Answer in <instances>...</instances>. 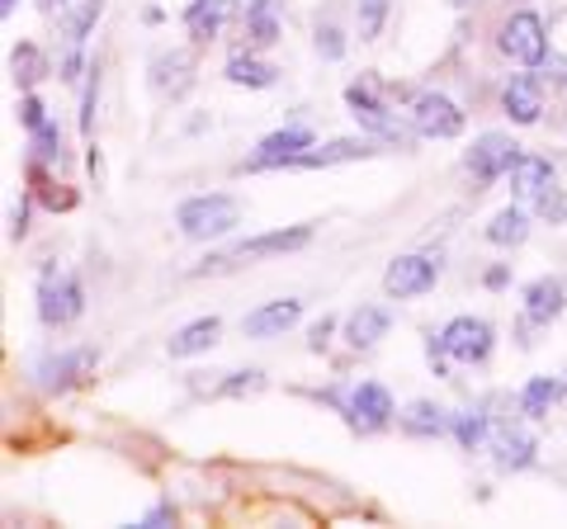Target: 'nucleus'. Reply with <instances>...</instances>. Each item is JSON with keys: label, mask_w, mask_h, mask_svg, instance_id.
<instances>
[{"label": "nucleus", "mask_w": 567, "mask_h": 529, "mask_svg": "<svg viewBox=\"0 0 567 529\" xmlns=\"http://www.w3.org/2000/svg\"><path fill=\"white\" fill-rule=\"evenodd\" d=\"M237 222H241L237 194H199V199H185L175 208V227H181L189 241L227 237V232H237Z\"/></svg>", "instance_id": "nucleus-1"}, {"label": "nucleus", "mask_w": 567, "mask_h": 529, "mask_svg": "<svg viewBox=\"0 0 567 529\" xmlns=\"http://www.w3.org/2000/svg\"><path fill=\"white\" fill-rule=\"evenodd\" d=\"M308 241H312V222H298V227H284V232H265V237L227 246V251L208 256V264H199L194 274H218V270H237V264H256L265 256H289V251H303Z\"/></svg>", "instance_id": "nucleus-2"}, {"label": "nucleus", "mask_w": 567, "mask_h": 529, "mask_svg": "<svg viewBox=\"0 0 567 529\" xmlns=\"http://www.w3.org/2000/svg\"><path fill=\"white\" fill-rule=\"evenodd\" d=\"M85 312V289L76 274H62V270H43L39 279V322L43 326H71L76 317Z\"/></svg>", "instance_id": "nucleus-3"}, {"label": "nucleus", "mask_w": 567, "mask_h": 529, "mask_svg": "<svg viewBox=\"0 0 567 529\" xmlns=\"http://www.w3.org/2000/svg\"><path fill=\"white\" fill-rule=\"evenodd\" d=\"M346 110L354 114V123H360V128H369L374 137H383V143H398V147L412 143V137H406V128L393 118V110H388V104L374 95V85H369V81H350V85H346Z\"/></svg>", "instance_id": "nucleus-4"}, {"label": "nucleus", "mask_w": 567, "mask_h": 529, "mask_svg": "<svg viewBox=\"0 0 567 529\" xmlns=\"http://www.w3.org/2000/svg\"><path fill=\"white\" fill-rule=\"evenodd\" d=\"M440 345H445V355L458 364H487L496 331H492L487 317H454V322L440 331Z\"/></svg>", "instance_id": "nucleus-5"}, {"label": "nucleus", "mask_w": 567, "mask_h": 529, "mask_svg": "<svg viewBox=\"0 0 567 529\" xmlns=\"http://www.w3.org/2000/svg\"><path fill=\"white\" fill-rule=\"evenodd\" d=\"M95 364H100V350L95 345H76V350H66V355H48L33 364V378H39L43 393H71L76 383H85L95 374Z\"/></svg>", "instance_id": "nucleus-6"}, {"label": "nucleus", "mask_w": 567, "mask_h": 529, "mask_svg": "<svg viewBox=\"0 0 567 529\" xmlns=\"http://www.w3.org/2000/svg\"><path fill=\"white\" fill-rule=\"evenodd\" d=\"M502 52L511 62H520V66H539L548 58V29L535 10H516L511 20L502 24Z\"/></svg>", "instance_id": "nucleus-7"}, {"label": "nucleus", "mask_w": 567, "mask_h": 529, "mask_svg": "<svg viewBox=\"0 0 567 529\" xmlns=\"http://www.w3.org/2000/svg\"><path fill=\"white\" fill-rule=\"evenodd\" d=\"M520 143H511L506 133H483L477 143L468 147V156H464V166H468V175L477 185H496L502 175H511L516 170V162H520Z\"/></svg>", "instance_id": "nucleus-8"}, {"label": "nucleus", "mask_w": 567, "mask_h": 529, "mask_svg": "<svg viewBox=\"0 0 567 529\" xmlns=\"http://www.w3.org/2000/svg\"><path fill=\"white\" fill-rule=\"evenodd\" d=\"M341 412H346V421H350V431L374 435V431H383L388 421H393L398 407H393V393H388L383 383H354Z\"/></svg>", "instance_id": "nucleus-9"}, {"label": "nucleus", "mask_w": 567, "mask_h": 529, "mask_svg": "<svg viewBox=\"0 0 567 529\" xmlns=\"http://www.w3.org/2000/svg\"><path fill=\"white\" fill-rule=\"evenodd\" d=\"M440 279V256H398L393 264L383 270V293L388 298H421L431 293Z\"/></svg>", "instance_id": "nucleus-10"}, {"label": "nucleus", "mask_w": 567, "mask_h": 529, "mask_svg": "<svg viewBox=\"0 0 567 529\" xmlns=\"http://www.w3.org/2000/svg\"><path fill=\"white\" fill-rule=\"evenodd\" d=\"M412 128L421 137H458L464 133V110L450 100V95H435V91H416L412 95Z\"/></svg>", "instance_id": "nucleus-11"}, {"label": "nucleus", "mask_w": 567, "mask_h": 529, "mask_svg": "<svg viewBox=\"0 0 567 529\" xmlns=\"http://www.w3.org/2000/svg\"><path fill=\"white\" fill-rule=\"evenodd\" d=\"M308 147H317V137L308 133V128H279V133H270L265 143L251 152V162H246L241 170H275V166H293L298 156H303Z\"/></svg>", "instance_id": "nucleus-12"}, {"label": "nucleus", "mask_w": 567, "mask_h": 529, "mask_svg": "<svg viewBox=\"0 0 567 529\" xmlns=\"http://www.w3.org/2000/svg\"><path fill=\"white\" fill-rule=\"evenodd\" d=\"M563 308H567V284L558 274H539L535 284H525V317H529V326L558 322Z\"/></svg>", "instance_id": "nucleus-13"}, {"label": "nucleus", "mask_w": 567, "mask_h": 529, "mask_svg": "<svg viewBox=\"0 0 567 529\" xmlns=\"http://www.w3.org/2000/svg\"><path fill=\"white\" fill-rule=\"evenodd\" d=\"M233 14H246V10H237V0H189L185 6V29H189L194 43H213Z\"/></svg>", "instance_id": "nucleus-14"}, {"label": "nucleus", "mask_w": 567, "mask_h": 529, "mask_svg": "<svg viewBox=\"0 0 567 529\" xmlns=\"http://www.w3.org/2000/svg\"><path fill=\"white\" fill-rule=\"evenodd\" d=\"M298 317H303V303H298V298H275V303L246 312L241 326H246V336H251V341H270V336H284Z\"/></svg>", "instance_id": "nucleus-15"}, {"label": "nucleus", "mask_w": 567, "mask_h": 529, "mask_svg": "<svg viewBox=\"0 0 567 529\" xmlns=\"http://www.w3.org/2000/svg\"><path fill=\"white\" fill-rule=\"evenodd\" d=\"M535 435L520 431V426H496L492 431V458H496V468L502 473H520L535 464Z\"/></svg>", "instance_id": "nucleus-16"}, {"label": "nucleus", "mask_w": 567, "mask_h": 529, "mask_svg": "<svg viewBox=\"0 0 567 529\" xmlns=\"http://www.w3.org/2000/svg\"><path fill=\"white\" fill-rule=\"evenodd\" d=\"M152 91L156 95H171V100H181L189 85H194V62H189V52H156L152 58Z\"/></svg>", "instance_id": "nucleus-17"}, {"label": "nucleus", "mask_w": 567, "mask_h": 529, "mask_svg": "<svg viewBox=\"0 0 567 529\" xmlns=\"http://www.w3.org/2000/svg\"><path fill=\"white\" fill-rule=\"evenodd\" d=\"M379 147L369 137H336L327 147H308L289 170H322V166H341V162H360V156H374Z\"/></svg>", "instance_id": "nucleus-18"}, {"label": "nucleus", "mask_w": 567, "mask_h": 529, "mask_svg": "<svg viewBox=\"0 0 567 529\" xmlns=\"http://www.w3.org/2000/svg\"><path fill=\"white\" fill-rule=\"evenodd\" d=\"M502 110H506L511 123H539V114H544L539 81L535 76H511L502 85Z\"/></svg>", "instance_id": "nucleus-19"}, {"label": "nucleus", "mask_w": 567, "mask_h": 529, "mask_svg": "<svg viewBox=\"0 0 567 529\" xmlns=\"http://www.w3.org/2000/svg\"><path fill=\"white\" fill-rule=\"evenodd\" d=\"M218 331H223V322H218V317H199V322L181 326V331H175V336L166 341V355H171V360L204 355V350H213V345H218Z\"/></svg>", "instance_id": "nucleus-20"}, {"label": "nucleus", "mask_w": 567, "mask_h": 529, "mask_svg": "<svg viewBox=\"0 0 567 529\" xmlns=\"http://www.w3.org/2000/svg\"><path fill=\"white\" fill-rule=\"evenodd\" d=\"M388 326H393V317H388V308L364 303V308H354V312H350V322H346V341H350L354 350H374V345L388 336Z\"/></svg>", "instance_id": "nucleus-21"}, {"label": "nucleus", "mask_w": 567, "mask_h": 529, "mask_svg": "<svg viewBox=\"0 0 567 529\" xmlns=\"http://www.w3.org/2000/svg\"><path fill=\"white\" fill-rule=\"evenodd\" d=\"M223 76L233 85H246V91H270V85L279 81V66L251 58V48H246V52H233V58H227Z\"/></svg>", "instance_id": "nucleus-22"}, {"label": "nucleus", "mask_w": 567, "mask_h": 529, "mask_svg": "<svg viewBox=\"0 0 567 529\" xmlns=\"http://www.w3.org/2000/svg\"><path fill=\"white\" fill-rule=\"evenodd\" d=\"M563 402V383L558 378H548V374H535L525 387H520V412L525 421H544L548 412H554Z\"/></svg>", "instance_id": "nucleus-23"}, {"label": "nucleus", "mask_w": 567, "mask_h": 529, "mask_svg": "<svg viewBox=\"0 0 567 529\" xmlns=\"http://www.w3.org/2000/svg\"><path fill=\"white\" fill-rule=\"evenodd\" d=\"M402 435H416V439H435V435H445L450 431V416L445 407H435V402H412V407L402 412Z\"/></svg>", "instance_id": "nucleus-24"}, {"label": "nucleus", "mask_w": 567, "mask_h": 529, "mask_svg": "<svg viewBox=\"0 0 567 529\" xmlns=\"http://www.w3.org/2000/svg\"><path fill=\"white\" fill-rule=\"evenodd\" d=\"M554 185V166H548V156H520L516 170H511V189L520 194V199H535L539 189Z\"/></svg>", "instance_id": "nucleus-25"}, {"label": "nucleus", "mask_w": 567, "mask_h": 529, "mask_svg": "<svg viewBox=\"0 0 567 529\" xmlns=\"http://www.w3.org/2000/svg\"><path fill=\"white\" fill-rule=\"evenodd\" d=\"M529 237V214L525 208H502L492 222H487V241L492 246H520Z\"/></svg>", "instance_id": "nucleus-26"}, {"label": "nucleus", "mask_w": 567, "mask_h": 529, "mask_svg": "<svg viewBox=\"0 0 567 529\" xmlns=\"http://www.w3.org/2000/svg\"><path fill=\"white\" fill-rule=\"evenodd\" d=\"M10 66H14V81L24 85V91H33L43 76H48V58L39 52V43H20L10 52Z\"/></svg>", "instance_id": "nucleus-27"}, {"label": "nucleus", "mask_w": 567, "mask_h": 529, "mask_svg": "<svg viewBox=\"0 0 567 529\" xmlns=\"http://www.w3.org/2000/svg\"><path fill=\"white\" fill-rule=\"evenodd\" d=\"M450 435L458 439V449H483L487 439H492V426H487L483 412H458L450 421Z\"/></svg>", "instance_id": "nucleus-28"}, {"label": "nucleus", "mask_w": 567, "mask_h": 529, "mask_svg": "<svg viewBox=\"0 0 567 529\" xmlns=\"http://www.w3.org/2000/svg\"><path fill=\"white\" fill-rule=\"evenodd\" d=\"M241 20H246V48H270V43H279V14H275V6L270 10H246Z\"/></svg>", "instance_id": "nucleus-29"}, {"label": "nucleus", "mask_w": 567, "mask_h": 529, "mask_svg": "<svg viewBox=\"0 0 567 529\" xmlns=\"http://www.w3.org/2000/svg\"><path fill=\"white\" fill-rule=\"evenodd\" d=\"M33 137V156H39V162H52V166H62V128L58 123H43V128H33L29 133Z\"/></svg>", "instance_id": "nucleus-30"}, {"label": "nucleus", "mask_w": 567, "mask_h": 529, "mask_svg": "<svg viewBox=\"0 0 567 529\" xmlns=\"http://www.w3.org/2000/svg\"><path fill=\"white\" fill-rule=\"evenodd\" d=\"M529 204H535V218H544V222H563L567 218V194H563V185L539 189Z\"/></svg>", "instance_id": "nucleus-31"}, {"label": "nucleus", "mask_w": 567, "mask_h": 529, "mask_svg": "<svg viewBox=\"0 0 567 529\" xmlns=\"http://www.w3.org/2000/svg\"><path fill=\"white\" fill-rule=\"evenodd\" d=\"M100 10H104V0H85V6L66 20V43H71V48H81V43H85V33H91V24L100 20Z\"/></svg>", "instance_id": "nucleus-32"}, {"label": "nucleus", "mask_w": 567, "mask_h": 529, "mask_svg": "<svg viewBox=\"0 0 567 529\" xmlns=\"http://www.w3.org/2000/svg\"><path fill=\"white\" fill-rule=\"evenodd\" d=\"M354 20H360V39H379L383 20H388V0H360V6H354Z\"/></svg>", "instance_id": "nucleus-33"}, {"label": "nucleus", "mask_w": 567, "mask_h": 529, "mask_svg": "<svg viewBox=\"0 0 567 529\" xmlns=\"http://www.w3.org/2000/svg\"><path fill=\"white\" fill-rule=\"evenodd\" d=\"M256 387H265V374H260V369H237V374L227 378L218 393H223V397H241V393H256Z\"/></svg>", "instance_id": "nucleus-34"}, {"label": "nucleus", "mask_w": 567, "mask_h": 529, "mask_svg": "<svg viewBox=\"0 0 567 529\" xmlns=\"http://www.w3.org/2000/svg\"><path fill=\"white\" fill-rule=\"evenodd\" d=\"M317 52H322L327 62L336 58H346V33L336 29V24H317Z\"/></svg>", "instance_id": "nucleus-35"}, {"label": "nucleus", "mask_w": 567, "mask_h": 529, "mask_svg": "<svg viewBox=\"0 0 567 529\" xmlns=\"http://www.w3.org/2000/svg\"><path fill=\"white\" fill-rule=\"evenodd\" d=\"M95 91H100V66H91V81H85V95H81V133L85 137L95 133Z\"/></svg>", "instance_id": "nucleus-36"}, {"label": "nucleus", "mask_w": 567, "mask_h": 529, "mask_svg": "<svg viewBox=\"0 0 567 529\" xmlns=\"http://www.w3.org/2000/svg\"><path fill=\"white\" fill-rule=\"evenodd\" d=\"M20 123H24L29 133L48 123V110H43V100H39V95H24V100H20Z\"/></svg>", "instance_id": "nucleus-37"}, {"label": "nucleus", "mask_w": 567, "mask_h": 529, "mask_svg": "<svg viewBox=\"0 0 567 529\" xmlns=\"http://www.w3.org/2000/svg\"><path fill=\"white\" fill-rule=\"evenodd\" d=\"M539 81H548V85H567V58H563V52H548V58L539 62Z\"/></svg>", "instance_id": "nucleus-38"}, {"label": "nucleus", "mask_w": 567, "mask_h": 529, "mask_svg": "<svg viewBox=\"0 0 567 529\" xmlns=\"http://www.w3.org/2000/svg\"><path fill=\"white\" fill-rule=\"evenodd\" d=\"M425 360H431V374H440V378L450 374V355H445V345H440V336L425 341Z\"/></svg>", "instance_id": "nucleus-39"}, {"label": "nucleus", "mask_w": 567, "mask_h": 529, "mask_svg": "<svg viewBox=\"0 0 567 529\" xmlns=\"http://www.w3.org/2000/svg\"><path fill=\"white\" fill-rule=\"evenodd\" d=\"M331 331H336V317H322V322H312L308 345H312V350H327V345H331Z\"/></svg>", "instance_id": "nucleus-40"}, {"label": "nucleus", "mask_w": 567, "mask_h": 529, "mask_svg": "<svg viewBox=\"0 0 567 529\" xmlns=\"http://www.w3.org/2000/svg\"><path fill=\"white\" fill-rule=\"evenodd\" d=\"M29 232V199L14 204V214H10V241H24Z\"/></svg>", "instance_id": "nucleus-41"}, {"label": "nucleus", "mask_w": 567, "mask_h": 529, "mask_svg": "<svg viewBox=\"0 0 567 529\" xmlns=\"http://www.w3.org/2000/svg\"><path fill=\"white\" fill-rule=\"evenodd\" d=\"M81 72H85V58H81V48H71L62 58V81H81Z\"/></svg>", "instance_id": "nucleus-42"}, {"label": "nucleus", "mask_w": 567, "mask_h": 529, "mask_svg": "<svg viewBox=\"0 0 567 529\" xmlns=\"http://www.w3.org/2000/svg\"><path fill=\"white\" fill-rule=\"evenodd\" d=\"M483 284H487V289H506V284H511V270H506V264H492V270L483 274Z\"/></svg>", "instance_id": "nucleus-43"}, {"label": "nucleus", "mask_w": 567, "mask_h": 529, "mask_svg": "<svg viewBox=\"0 0 567 529\" xmlns=\"http://www.w3.org/2000/svg\"><path fill=\"white\" fill-rule=\"evenodd\" d=\"M166 520H175V510H171V506H156V510H147V516H142V525H147V529L166 525Z\"/></svg>", "instance_id": "nucleus-44"}, {"label": "nucleus", "mask_w": 567, "mask_h": 529, "mask_svg": "<svg viewBox=\"0 0 567 529\" xmlns=\"http://www.w3.org/2000/svg\"><path fill=\"white\" fill-rule=\"evenodd\" d=\"M39 10L43 14H58V10H66V0H39Z\"/></svg>", "instance_id": "nucleus-45"}, {"label": "nucleus", "mask_w": 567, "mask_h": 529, "mask_svg": "<svg viewBox=\"0 0 567 529\" xmlns=\"http://www.w3.org/2000/svg\"><path fill=\"white\" fill-rule=\"evenodd\" d=\"M14 6H20V0H0V10H6V14H10Z\"/></svg>", "instance_id": "nucleus-46"}]
</instances>
